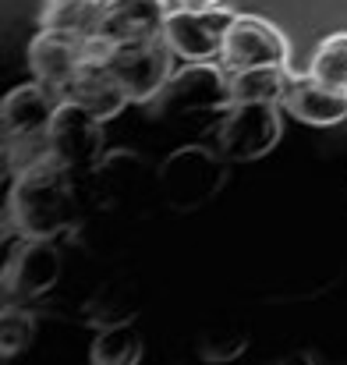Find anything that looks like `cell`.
Segmentation results:
<instances>
[{
  "mask_svg": "<svg viewBox=\"0 0 347 365\" xmlns=\"http://www.w3.org/2000/svg\"><path fill=\"white\" fill-rule=\"evenodd\" d=\"M11 220L25 238H57L78 220V202L71 188V167L53 153L21 167L11 188Z\"/></svg>",
  "mask_w": 347,
  "mask_h": 365,
  "instance_id": "1",
  "label": "cell"
},
{
  "mask_svg": "<svg viewBox=\"0 0 347 365\" xmlns=\"http://www.w3.org/2000/svg\"><path fill=\"white\" fill-rule=\"evenodd\" d=\"M280 103L269 100H248V103H231L224 124L217 131V145L224 153V160L234 163H248L266 156L276 142H280Z\"/></svg>",
  "mask_w": 347,
  "mask_h": 365,
  "instance_id": "2",
  "label": "cell"
},
{
  "mask_svg": "<svg viewBox=\"0 0 347 365\" xmlns=\"http://www.w3.org/2000/svg\"><path fill=\"white\" fill-rule=\"evenodd\" d=\"M170 57H174L170 43L163 36H149V39H131V43L110 46L107 68L124 86L128 100L145 103V100L160 96L163 86L170 82Z\"/></svg>",
  "mask_w": 347,
  "mask_h": 365,
  "instance_id": "3",
  "label": "cell"
},
{
  "mask_svg": "<svg viewBox=\"0 0 347 365\" xmlns=\"http://www.w3.org/2000/svg\"><path fill=\"white\" fill-rule=\"evenodd\" d=\"M61 89L46 86V82H29V86H18L14 93H7L4 100V110H0V124H4V145L14 149H43L50 153L46 145V131L50 121L61 107Z\"/></svg>",
  "mask_w": 347,
  "mask_h": 365,
  "instance_id": "4",
  "label": "cell"
},
{
  "mask_svg": "<svg viewBox=\"0 0 347 365\" xmlns=\"http://www.w3.org/2000/svg\"><path fill=\"white\" fill-rule=\"evenodd\" d=\"M231 21L234 14L224 11V7H185L181 4L177 11L167 14L163 39L188 64H195V61H220Z\"/></svg>",
  "mask_w": 347,
  "mask_h": 365,
  "instance_id": "5",
  "label": "cell"
},
{
  "mask_svg": "<svg viewBox=\"0 0 347 365\" xmlns=\"http://www.w3.org/2000/svg\"><path fill=\"white\" fill-rule=\"evenodd\" d=\"M227 71H244V68H266V64H284L291 68V50L287 39L276 25L255 14H234L224 53H220Z\"/></svg>",
  "mask_w": 347,
  "mask_h": 365,
  "instance_id": "6",
  "label": "cell"
},
{
  "mask_svg": "<svg viewBox=\"0 0 347 365\" xmlns=\"http://www.w3.org/2000/svg\"><path fill=\"white\" fill-rule=\"evenodd\" d=\"M160 96H163V110H170V114L227 110L231 107V75H224L213 61H195L181 75H174Z\"/></svg>",
  "mask_w": 347,
  "mask_h": 365,
  "instance_id": "7",
  "label": "cell"
},
{
  "mask_svg": "<svg viewBox=\"0 0 347 365\" xmlns=\"http://www.w3.org/2000/svg\"><path fill=\"white\" fill-rule=\"evenodd\" d=\"M103 121L86 110L82 103H71V100H61L50 131H46V145L50 153L64 163V167H89L96 160V153L103 149Z\"/></svg>",
  "mask_w": 347,
  "mask_h": 365,
  "instance_id": "8",
  "label": "cell"
},
{
  "mask_svg": "<svg viewBox=\"0 0 347 365\" xmlns=\"http://www.w3.org/2000/svg\"><path fill=\"white\" fill-rule=\"evenodd\" d=\"M89 61V36H75V32H57V29H43L32 46H29V68L39 82L64 89L75 71Z\"/></svg>",
  "mask_w": 347,
  "mask_h": 365,
  "instance_id": "9",
  "label": "cell"
},
{
  "mask_svg": "<svg viewBox=\"0 0 347 365\" xmlns=\"http://www.w3.org/2000/svg\"><path fill=\"white\" fill-rule=\"evenodd\" d=\"M170 7L167 0H110L103 11V21L96 29V36L103 43H131V39H149V36H163V21H167Z\"/></svg>",
  "mask_w": 347,
  "mask_h": 365,
  "instance_id": "10",
  "label": "cell"
},
{
  "mask_svg": "<svg viewBox=\"0 0 347 365\" xmlns=\"http://www.w3.org/2000/svg\"><path fill=\"white\" fill-rule=\"evenodd\" d=\"M61 96L71 100V103H82V107L93 110L100 121L117 118V114L124 110V103H131L128 93H124V86L117 82L114 71L107 68V61H86V64L75 71V78L61 89Z\"/></svg>",
  "mask_w": 347,
  "mask_h": 365,
  "instance_id": "11",
  "label": "cell"
},
{
  "mask_svg": "<svg viewBox=\"0 0 347 365\" xmlns=\"http://www.w3.org/2000/svg\"><path fill=\"white\" fill-rule=\"evenodd\" d=\"M57 269H61V255L50 245V238H29L11 255L4 287L18 298H32V294H43L46 287H53Z\"/></svg>",
  "mask_w": 347,
  "mask_h": 365,
  "instance_id": "12",
  "label": "cell"
},
{
  "mask_svg": "<svg viewBox=\"0 0 347 365\" xmlns=\"http://www.w3.org/2000/svg\"><path fill=\"white\" fill-rule=\"evenodd\" d=\"M280 107L291 110L298 121L330 128V124H341L347 118V93L316 82L312 75H291Z\"/></svg>",
  "mask_w": 347,
  "mask_h": 365,
  "instance_id": "13",
  "label": "cell"
},
{
  "mask_svg": "<svg viewBox=\"0 0 347 365\" xmlns=\"http://www.w3.org/2000/svg\"><path fill=\"white\" fill-rule=\"evenodd\" d=\"M291 68L284 64H266V68H244L231 71V103H248V100H269L280 103L291 82Z\"/></svg>",
  "mask_w": 347,
  "mask_h": 365,
  "instance_id": "14",
  "label": "cell"
},
{
  "mask_svg": "<svg viewBox=\"0 0 347 365\" xmlns=\"http://www.w3.org/2000/svg\"><path fill=\"white\" fill-rule=\"evenodd\" d=\"M103 11H107L103 0H50L43 7V29L96 36V29L103 21Z\"/></svg>",
  "mask_w": 347,
  "mask_h": 365,
  "instance_id": "15",
  "label": "cell"
},
{
  "mask_svg": "<svg viewBox=\"0 0 347 365\" xmlns=\"http://www.w3.org/2000/svg\"><path fill=\"white\" fill-rule=\"evenodd\" d=\"M309 75L323 86H333V89H347V32L337 36H326L316 53H312V64H309Z\"/></svg>",
  "mask_w": 347,
  "mask_h": 365,
  "instance_id": "16",
  "label": "cell"
},
{
  "mask_svg": "<svg viewBox=\"0 0 347 365\" xmlns=\"http://www.w3.org/2000/svg\"><path fill=\"white\" fill-rule=\"evenodd\" d=\"M138 351H142L138 334H135L128 323H120V327H110V330H103V334L96 337V344H93V362L128 365L138 359Z\"/></svg>",
  "mask_w": 347,
  "mask_h": 365,
  "instance_id": "17",
  "label": "cell"
},
{
  "mask_svg": "<svg viewBox=\"0 0 347 365\" xmlns=\"http://www.w3.org/2000/svg\"><path fill=\"white\" fill-rule=\"evenodd\" d=\"M29 337H32V316H29L25 309L7 305V309L0 312V355H4V359L18 355V351L29 344Z\"/></svg>",
  "mask_w": 347,
  "mask_h": 365,
  "instance_id": "18",
  "label": "cell"
},
{
  "mask_svg": "<svg viewBox=\"0 0 347 365\" xmlns=\"http://www.w3.org/2000/svg\"><path fill=\"white\" fill-rule=\"evenodd\" d=\"M185 7H220L224 0H181Z\"/></svg>",
  "mask_w": 347,
  "mask_h": 365,
  "instance_id": "19",
  "label": "cell"
},
{
  "mask_svg": "<svg viewBox=\"0 0 347 365\" xmlns=\"http://www.w3.org/2000/svg\"><path fill=\"white\" fill-rule=\"evenodd\" d=\"M103 4H110V0H103Z\"/></svg>",
  "mask_w": 347,
  "mask_h": 365,
  "instance_id": "20",
  "label": "cell"
},
{
  "mask_svg": "<svg viewBox=\"0 0 347 365\" xmlns=\"http://www.w3.org/2000/svg\"><path fill=\"white\" fill-rule=\"evenodd\" d=\"M344 93H347V89H344Z\"/></svg>",
  "mask_w": 347,
  "mask_h": 365,
  "instance_id": "21",
  "label": "cell"
}]
</instances>
